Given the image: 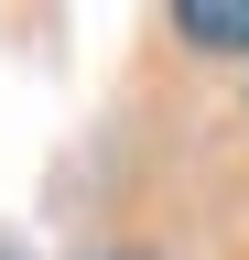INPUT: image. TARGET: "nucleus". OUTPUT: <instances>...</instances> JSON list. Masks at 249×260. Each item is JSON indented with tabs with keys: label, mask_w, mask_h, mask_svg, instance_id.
<instances>
[{
	"label": "nucleus",
	"mask_w": 249,
	"mask_h": 260,
	"mask_svg": "<svg viewBox=\"0 0 249 260\" xmlns=\"http://www.w3.org/2000/svg\"><path fill=\"white\" fill-rule=\"evenodd\" d=\"M173 32L206 54H249V0H173Z\"/></svg>",
	"instance_id": "obj_1"
}]
</instances>
